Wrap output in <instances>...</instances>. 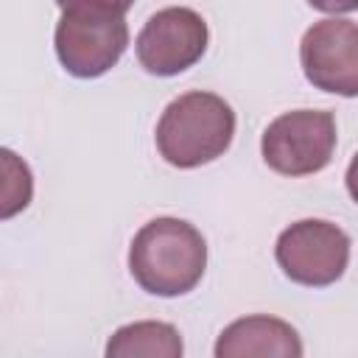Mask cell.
I'll return each mask as SVG.
<instances>
[{
	"mask_svg": "<svg viewBox=\"0 0 358 358\" xmlns=\"http://www.w3.org/2000/svg\"><path fill=\"white\" fill-rule=\"evenodd\" d=\"M210 42L207 22L199 11L187 6H168L148 17L137 34L134 50L137 62L151 76H179L193 67Z\"/></svg>",
	"mask_w": 358,
	"mask_h": 358,
	"instance_id": "6",
	"label": "cell"
},
{
	"mask_svg": "<svg viewBox=\"0 0 358 358\" xmlns=\"http://www.w3.org/2000/svg\"><path fill=\"white\" fill-rule=\"evenodd\" d=\"M316 11L324 14H347V11H358V0H308Z\"/></svg>",
	"mask_w": 358,
	"mask_h": 358,
	"instance_id": "12",
	"label": "cell"
},
{
	"mask_svg": "<svg viewBox=\"0 0 358 358\" xmlns=\"http://www.w3.org/2000/svg\"><path fill=\"white\" fill-rule=\"evenodd\" d=\"M207 268L204 235L182 218L148 221L129 246L134 282L154 296H182L193 291Z\"/></svg>",
	"mask_w": 358,
	"mask_h": 358,
	"instance_id": "1",
	"label": "cell"
},
{
	"mask_svg": "<svg viewBox=\"0 0 358 358\" xmlns=\"http://www.w3.org/2000/svg\"><path fill=\"white\" fill-rule=\"evenodd\" d=\"M277 266L291 282L324 288L341 280L350 263V238L341 227L322 218H302L285 227L274 246Z\"/></svg>",
	"mask_w": 358,
	"mask_h": 358,
	"instance_id": "5",
	"label": "cell"
},
{
	"mask_svg": "<svg viewBox=\"0 0 358 358\" xmlns=\"http://www.w3.org/2000/svg\"><path fill=\"white\" fill-rule=\"evenodd\" d=\"M299 64L316 90L358 98V22L338 17L313 22L302 34Z\"/></svg>",
	"mask_w": 358,
	"mask_h": 358,
	"instance_id": "7",
	"label": "cell"
},
{
	"mask_svg": "<svg viewBox=\"0 0 358 358\" xmlns=\"http://www.w3.org/2000/svg\"><path fill=\"white\" fill-rule=\"evenodd\" d=\"M235 137L232 106L204 90L173 98L157 123V151L173 168H199L218 159Z\"/></svg>",
	"mask_w": 358,
	"mask_h": 358,
	"instance_id": "2",
	"label": "cell"
},
{
	"mask_svg": "<svg viewBox=\"0 0 358 358\" xmlns=\"http://www.w3.org/2000/svg\"><path fill=\"white\" fill-rule=\"evenodd\" d=\"M185 344L168 322H131L112 333L106 358H182Z\"/></svg>",
	"mask_w": 358,
	"mask_h": 358,
	"instance_id": "9",
	"label": "cell"
},
{
	"mask_svg": "<svg viewBox=\"0 0 358 358\" xmlns=\"http://www.w3.org/2000/svg\"><path fill=\"white\" fill-rule=\"evenodd\" d=\"M3 162H6V187H3V218H11L14 213L25 210L31 201V171L25 162L17 159L14 151L3 148Z\"/></svg>",
	"mask_w": 358,
	"mask_h": 358,
	"instance_id": "10",
	"label": "cell"
},
{
	"mask_svg": "<svg viewBox=\"0 0 358 358\" xmlns=\"http://www.w3.org/2000/svg\"><path fill=\"white\" fill-rule=\"evenodd\" d=\"M56 6L59 8H70V6H106V8H115V11L126 14L134 6V0H56Z\"/></svg>",
	"mask_w": 358,
	"mask_h": 358,
	"instance_id": "11",
	"label": "cell"
},
{
	"mask_svg": "<svg viewBox=\"0 0 358 358\" xmlns=\"http://www.w3.org/2000/svg\"><path fill=\"white\" fill-rule=\"evenodd\" d=\"M344 182H347V193H350V196H352V201L358 204V154H355V157L350 159Z\"/></svg>",
	"mask_w": 358,
	"mask_h": 358,
	"instance_id": "13",
	"label": "cell"
},
{
	"mask_svg": "<svg viewBox=\"0 0 358 358\" xmlns=\"http://www.w3.org/2000/svg\"><path fill=\"white\" fill-rule=\"evenodd\" d=\"M336 117L327 109H294L274 117L260 140L263 162L282 176H310L330 165Z\"/></svg>",
	"mask_w": 358,
	"mask_h": 358,
	"instance_id": "4",
	"label": "cell"
},
{
	"mask_svg": "<svg viewBox=\"0 0 358 358\" xmlns=\"http://www.w3.org/2000/svg\"><path fill=\"white\" fill-rule=\"evenodd\" d=\"M53 45L62 67L70 76L98 78L120 62L129 45V25L115 8L70 6L62 8Z\"/></svg>",
	"mask_w": 358,
	"mask_h": 358,
	"instance_id": "3",
	"label": "cell"
},
{
	"mask_svg": "<svg viewBox=\"0 0 358 358\" xmlns=\"http://www.w3.org/2000/svg\"><path fill=\"white\" fill-rule=\"evenodd\" d=\"M299 333L277 316H243L227 324L215 341V358H299Z\"/></svg>",
	"mask_w": 358,
	"mask_h": 358,
	"instance_id": "8",
	"label": "cell"
}]
</instances>
